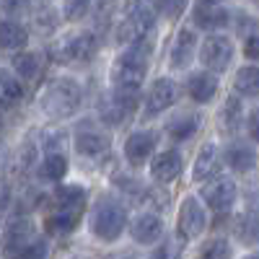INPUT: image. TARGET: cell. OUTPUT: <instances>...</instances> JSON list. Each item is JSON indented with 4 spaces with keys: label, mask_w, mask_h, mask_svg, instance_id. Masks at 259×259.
<instances>
[{
    "label": "cell",
    "mask_w": 259,
    "mask_h": 259,
    "mask_svg": "<svg viewBox=\"0 0 259 259\" xmlns=\"http://www.w3.org/2000/svg\"><path fill=\"white\" fill-rule=\"evenodd\" d=\"M153 52V41H140L135 47H127L112 65V83L117 91H138L148 73V60Z\"/></svg>",
    "instance_id": "cell-1"
},
{
    "label": "cell",
    "mask_w": 259,
    "mask_h": 259,
    "mask_svg": "<svg viewBox=\"0 0 259 259\" xmlns=\"http://www.w3.org/2000/svg\"><path fill=\"white\" fill-rule=\"evenodd\" d=\"M41 109L52 119H68L80 109V85L73 78L52 80L41 94Z\"/></svg>",
    "instance_id": "cell-2"
},
{
    "label": "cell",
    "mask_w": 259,
    "mask_h": 259,
    "mask_svg": "<svg viewBox=\"0 0 259 259\" xmlns=\"http://www.w3.org/2000/svg\"><path fill=\"white\" fill-rule=\"evenodd\" d=\"M156 8L148 3H133L127 6V16L122 18V24L117 26V41L127 47H135L140 41H150L156 24Z\"/></svg>",
    "instance_id": "cell-3"
},
{
    "label": "cell",
    "mask_w": 259,
    "mask_h": 259,
    "mask_svg": "<svg viewBox=\"0 0 259 259\" xmlns=\"http://www.w3.org/2000/svg\"><path fill=\"white\" fill-rule=\"evenodd\" d=\"M127 226V212L122 205L117 202H109V200H104L94 207L91 212V231L99 236L101 241H114L119 239V233L124 231Z\"/></svg>",
    "instance_id": "cell-4"
},
{
    "label": "cell",
    "mask_w": 259,
    "mask_h": 259,
    "mask_svg": "<svg viewBox=\"0 0 259 259\" xmlns=\"http://www.w3.org/2000/svg\"><path fill=\"white\" fill-rule=\"evenodd\" d=\"M99 50V39L91 31H80V34H70L65 36L60 45L52 50L55 60L62 65H70V62H89Z\"/></svg>",
    "instance_id": "cell-5"
},
{
    "label": "cell",
    "mask_w": 259,
    "mask_h": 259,
    "mask_svg": "<svg viewBox=\"0 0 259 259\" xmlns=\"http://www.w3.org/2000/svg\"><path fill=\"white\" fill-rule=\"evenodd\" d=\"M138 99L140 94L138 91H112L101 104H99V114L106 124L112 127H119V124H127V119L133 117L135 106H138Z\"/></svg>",
    "instance_id": "cell-6"
},
{
    "label": "cell",
    "mask_w": 259,
    "mask_h": 259,
    "mask_svg": "<svg viewBox=\"0 0 259 259\" xmlns=\"http://www.w3.org/2000/svg\"><path fill=\"white\" fill-rule=\"evenodd\" d=\"M34 241H36V231H34V223L29 218H16L6 226L3 244H6V254L11 259H18Z\"/></svg>",
    "instance_id": "cell-7"
},
{
    "label": "cell",
    "mask_w": 259,
    "mask_h": 259,
    "mask_svg": "<svg viewBox=\"0 0 259 259\" xmlns=\"http://www.w3.org/2000/svg\"><path fill=\"white\" fill-rule=\"evenodd\" d=\"M200 57L205 62V68H210L212 73H223L231 60H233V45L231 39L221 36V34H212L202 41V50H200Z\"/></svg>",
    "instance_id": "cell-8"
},
{
    "label": "cell",
    "mask_w": 259,
    "mask_h": 259,
    "mask_svg": "<svg viewBox=\"0 0 259 259\" xmlns=\"http://www.w3.org/2000/svg\"><path fill=\"white\" fill-rule=\"evenodd\" d=\"M200 194H202V200L212 210L226 212L236 202V182H231L226 177H218V179H212V182H205L202 189H200Z\"/></svg>",
    "instance_id": "cell-9"
},
{
    "label": "cell",
    "mask_w": 259,
    "mask_h": 259,
    "mask_svg": "<svg viewBox=\"0 0 259 259\" xmlns=\"http://www.w3.org/2000/svg\"><path fill=\"white\" fill-rule=\"evenodd\" d=\"M177 101V83L171 78L153 80L150 91L145 94V117H156Z\"/></svg>",
    "instance_id": "cell-10"
},
{
    "label": "cell",
    "mask_w": 259,
    "mask_h": 259,
    "mask_svg": "<svg viewBox=\"0 0 259 259\" xmlns=\"http://www.w3.org/2000/svg\"><path fill=\"white\" fill-rule=\"evenodd\" d=\"M207 228V218H205V210L197 202V197H187L179 207V233L184 239H194Z\"/></svg>",
    "instance_id": "cell-11"
},
{
    "label": "cell",
    "mask_w": 259,
    "mask_h": 259,
    "mask_svg": "<svg viewBox=\"0 0 259 259\" xmlns=\"http://www.w3.org/2000/svg\"><path fill=\"white\" fill-rule=\"evenodd\" d=\"M75 150L80 156H89V158H96L101 153L109 150V135L101 133L99 127L85 122L83 127H78V135H75Z\"/></svg>",
    "instance_id": "cell-12"
},
{
    "label": "cell",
    "mask_w": 259,
    "mask_h": 259,
    "mask_svg": "<svg viewBox=\"0 0 259 259\" xmlns=\"http://www.w3.org/2000/svg\"><path fill=\"white\" fill-rule=\"evenodd\" d=\"M153 148H156V135L153 133H148V130H138V133H133L127 138L124 143V156L130 163H145L150 158V153H153Z\"/></svg>",
    "instance_id": "cell-13"
},
{
    "label": "cell",
    "mask_w": 259,
    "mask_h": 259,
    "mask_svg": "<svg viewBox=\"0 0 259 259\" xmlns=\"http://www.w3.org/2000/svg\"><path fill=\"white\" fill-rule=\"evenodd\" d=\"M150 174H153V179L161 182V184L174 182L182 174V156H179V150H163V153H158L153 158V163H150Z\"/></svg>",
    "instance_id": "cell-14"
},
{
    "label": "cell",
    "mask_w": 259,
    "mask_h": 259,
    "mask_svg": "<svg viewBox=\"0 0 259 259\" xmlns=\"http://www.w3.org/2000/svg\"><path fill=\"white\" fill-rule=\"evenodd\" d=\"M226 163L233 168V171H251L256 166V150L251 143H241V140H236L226 148V153H223Z\"/></svg>",
    "instance_id": "cell-15"
},
{
    "label": "cell",
    "mask_w": 259,
    "mask_h": 259,
    "mask_svg": "<svg viewBox=\"0 0 259 259\" xmlns=\"http://www.w3.org/2000/svg\"><path fill=\"white\" fill-rule=\"evenodd\" d=\"M221 150H218V145H212V143H207L202 150H200V156H197V161H194V168H192V177L197 179V182H207L210 177H215L221 171Z\"/></svg>",
    "instance_id": "cell-16"
},
{
    "label": "cell",
    "mask_w": 259,
    "mask_h": 259,
    "mask_svg": "<svg viewBox=\"0 0 259 259\" xmlns=\"http://www.w3.org/2000/svg\"><path fill=\"white\" fill-rule=\"evenodd\" d=\"M194 13V24L202 26V29H223L228 24V11L218 3H197L192 8Z\"/></svg>",
    "instance_id": "cell-17"
},
{
    "label": "cell",
    "mask_w": 259,
    "mask_h": 259,
    "mask_svg": "<svg viewBox=\"0 0 259 259\" xmlns=\"http://www.w3.org/2000/svg\"><path fill=\"white\" fill-rule=\"evenodd\" d=\"M187 94L194 101L207 104V101H212L215 94H218V78L212 73H192L189 80H187Z\"/></svg>",
    "instance_id": "cell-18"
},
{
    "label": "cell",
    "mask_w": 259,
    "mask_h": 259,
    "mask_svg": "<svg viewBox=\"0 0 259 259\" xmlns=\"http://www.w3.org/2000/svg\"><path fill=\"white\" fill-rule=\"evenodd\" d=\"M194 47H197V39H194V31L182 29L174 39V47H171V68H187L194 57Z\"/></svg>",
    "instance_id": "cell-19"
},
{
    "label": "cell",
    "mask_w": 259,
    "mask_h": 259,
    "mask_svg": "<svg viewBox=\"0 0 259 259\" xmlns=\"http://www.w3.org/2000/svg\"><path fill=\"white\" fill-rule=\"evenodd\" d=\"M200 122H202L200 114H194V112L179 114V117H174V119L166 124V135L171 140H177V143H184V140H189L200 130Z\"/></svg>",
    "instance_id": "cell-20"
},
{
    "label": "cell",
    "mask_w": 259,
    "mask_h": 259,
    "mask_svg": "<svg viewBox=\"0 0 259 259\" xmlns=\"http://www.w3.org/2000/svg\"><path fill=\"white\" fill-rule=\"evenodd\" d=\"M130 231H133V239L138 244H153V241L161 239L163 223L156 218V215H140V218L130 226Z\"/></svg>",
    "instance_id": "cell-21"
},
{
    "label": "cell",
    "mask_w": 259,
    "mask_h": 259,
    "mask_svg": "<svg viewBox=\"0 0 259 259\" xmlns=\"http://www.w3.org/2000/svg\"><path fill=\"white\" fill-rule=\"evenodd\" d=\"M55 205H57V210H78V212H83L85 189L78 187V184H57V189H55Z\"/></svg>",
    "instance_id": "cell-22"
},
{
    "label": "cell",
    "mask_w": 259,
    "mask_h": 259,
    "mask_svg": "<svg viewBox=\"0 0 259 259\" xmlns=\"http://www.w3.org/2000/svg\"><path fill=\"white\" fill-rule=\"evenodd\" d=\"M0 41H3L6 50H21L29 41V31L18 21H3V26H0Z\"/></svg>",
    "instance_id": "cell-23"
},
{
    "label": "cell",
    "mask_w": 259,
    "mask_h": 259,
    "mask_svg": "<svg viewBox=\"0 0 259 259\" xmlns=\"http://www.w3.org/2000/svg\"><path fill=\"white\" fill-rule=\"evenodd\" d=\"M233 85L241 96H259V68L256 65H244V68L236 73Z\"/></svg>",
    "instance_id": "cell-24"
},
{
    "label": "cell",
    "mask_w": 259,
    "mask_h": 259,
    "mask_svg": "<svg viewBox=\"0 0 259 259\" xmlns=\"http://www.w3.org/2000/svg\"><path fill=\"white\" fill-rule=\"evenodd\" d=\"M78 221H80L78 210H57V212H52L47 218V228H50V233L65 236V233H70L78 226Z\"/></svg>",
    "instance_id": "cell-25"
},
{
    "label": "cell",
    "mask_w": 259,
    "mask_h": 259,
    "mask_svg": "<svg viewBox=\"0 0 259 259\" xmlns=\"http://www.w3.org/2000/svg\"><path fill=\"white\" fill-rule=\"evenodd\" d=\"M218 119H221V127L228 130V133L239 130V124L244 122V106H241V101L236 99V96L226 99V104H223V109H221Z\"/></svg>",
    "instance_id": "cell-26"
},
{
    "label": "cell",
    "mask_w": 259,
    "mask_h": 259,
    "mask_svg": "<svg viewBox=\"0 0 259 259\" xmlns=\"http://www.w3.org/2000/svg\"><path fill=\"white\" fill-rule=\"evenodd\" d=\"M236 236L244 244H259V212H246L236 221Z\"/></svg>",
    "instance_id": "cell-27"
},
{
    "label": "cell",
    "mask_w": 259,
    "mask_h": 259,
    "mask_svg": "<svg viewBox=\"0 0 259 259\" xmlns=\"http://www.w3.org/2000/svg\"><path fill=\"white\" fill-rule=\"evenodd\" d=\"M39 68H41V60L34 52H21V55L13 57V70L24 80H34L39 75Z\"/></svg>",
    "instance_id": "cell-28"
},
{
    "label": "cell",
    "mask_w": 259,
    "mask_h": 259,
    "mask_svg": "<svg viewBox=\"0 0 259 259\" xmlns=\"http://www.w3.org/2000/svg\"><path fill=\"white\" fill-rule=\"evenodd\" d=\"M39 171H41V177H45L47 182H60L65 174H68V158H65L62 153L47 156L45 161H41Z\"/></svg>",
    "instance_id": "cell-29"
},
{
    "label": "cell",
    "mask_w": 259,
    "mask_h": 259,
    "mask_svg": "<svg viewBox=\"0 0 259 259\" xmlns=\"http://www.w3.org/2000/svg\"><path fill=\"white\" fill-rule=\"evenodd\" d=\"M21 96H24V85L18 83V78H13L8 70H3V75H0V101H3L6 106L21 101Z\"/></svg>",
    "instance_id": "cell-30"
},
{
    "label": "cell",
    "mask_w": 259,
    "mask_h": 259,
    "mask_svg": "<svg viewBox=\"0 0 259 259\" xmlns=\"http://www.w3.org/2000/svg\"><path fill=\"white\" fill-rule=\"evenodd\" d=\"M34 26H36L39 34L55 31V26H57V13H55V8L47 6V3L34 6Z\"/></svg>",
    "instance_id": "cell-31"
},
{
    "label": "cell",
    "mask_w": 259,
    "mask_h": 259,
    "mask_svg": "<svg viewBox=\"0 0 259 259\" xmlns=\"http://www.w3.org/2000/svg\"><path fill=\"white\" fill-rule=\"evenodd\" d=\"M182 249H184V236L182 233L179 236H166L163 244L153 251V259H179Z\"/></svg>",
    "instance_id": "cell-32"
},
{
    "label": "cell",
    "mask_w": 259,
    "mask_h": 259,
    "mask_svg": "<svg viewBox=\"0 0 259 259\" xmlns=\"http://www.w3.org/2000/svg\"><path fill=\"white\" fill-rule=\"evenodd\" d=\"M34 163H36V148H34V143H29L26 140V145L18 150V156H16V174H29V171L34 168Z\"/></svg>",
    "instance_id": "cell-33"
},
{
    "label": "cell",
    "mask_w": 259,
    "mask_h": 259,
    "mask_svg": "<svg viewBox=\"0 0 259 259\" xmlns=\"http://www.w3.org/2000/svg\"><path fill=\"white\" fill-rule=\"evenodd\" d=\"M202 259H231V246L226 239H210L202 246Z\"/></svg>",
    "instance_id": "cell-34"
},
{
    "label": "cell",
    "mask_w": 259,
    "mask_h": 259,
    "mask_svg": "<svg viewBox=\"0 0 259 259\" xmlns=\"http://www.w3.org/2000/svg\"><path fill=\"white\" fill-rule=\"evenodd\" d=\"M145 200H148V205L153 207V210H166L168 207V202H171V194L163 189V187H150L148 192H145Z\"/></svg>",
    "instance_id": "cell-35"
},
{
    "label": "cell",
    "mask_w": 259,
    "mask_h": 259,
    "mask_svg": "<svg viewBox=\"0 0 259 259\" xmlns=\"http://www.w3.org/2000/svg\"><path fill=\"white\" fill-rule=\"evenodd\" d=\"M18 259H50V244L45 239H36Z\"/></svg>",
    "instance_id": "cell-36"
},
{
    "label": "cell",
    "mask_w": 259,
    "mask_h": 259,
    "mask_svg": "<svg viewBox=\"0 0 259 259\" xmlns=\"http://www.w3.org/2000/svg\"><path fill=\"white\" fill-rule=\"evenodd\" d=\"M89 8H91V6H89V3H83V0H75V3H65V6H62L65 18H68V21H78V18H83Z\"/></svg>",
    "instance_id": "cell-37"
},
{
    "label": "cell",
    "mask_w": 259,
    "mask_h": 259,
    "mask_svg": "<svg viewBox=\"0 0 259 259\" xmlns=\"http://www.w3.org/2000/svg\"><path fill=\"white\" fill-rule=\"evenodd\" d=\"M244 55H246L249 60H259V34L244 39Z\"/></svg>",
    "instance_id": "cell-38"
},
{
    "label": "cell",
    "mask_w": 259,
    "mask_h": 259,
    "mask_svg": "<svg viewBox=\"0 0 259 259\" xmlns=\"http://www.w3.org/2000/svg\"><path fill=\"white\" fill-rule=\"evenodd\" d=\"M156 11H161L163 16H171V18H177L182 11H184V3H158V6H153Z\"/></svg>",
    "instance_id": "cell-39"
},
{
    "label": "cell",
    "mask_w": 259,
    "mask_h": 259,
    "mask_svg": "<svg viewBox=\"0 0 259 259\" xmlns=\"http://www.w3.org/2000/svg\"><path fill=\"white\" fill-rule=\"evenodd\" d=\"M246 130H249L251 140H254V143H259V109H256V112H251V114L246 117Z\"/></svg>",
    "instance_id": "cell-40"
},
{
    "label": "cell",
    "mask_w": 259,
    "mask_h": 259,
    "mask_svg": "<svg viewBox=\"0 0 259 259\" xmlns=\"http://www.w3.org/2000/svg\"><path fill=\"white\" fill-rule=\"evenodd\" d=\"M246 202H251L259 210V179H251L246 187Z\"/></svg>",
    "instance_id": "cell-41"
},
{
    "label": "cell",
    "mask_w": 259,
    "mask_h": 259,
    "mask_svg": "<svg viewBox=\"0 0 259 259\" xmlns=\"http://www.w3.org/2000/svg\"><path fill=\"white\" fill-rule=\"evenodd\" d=\"M246 259H259V254H251V256H246Z\"/></svg>",
    "instance_id": "cell-42"
}]
</instances>
